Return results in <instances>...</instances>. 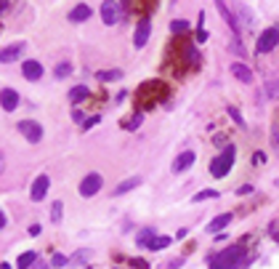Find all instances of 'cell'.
I'll use <instances>...</instances> for the list:
<instances>
[{
	"label": "cell",
	"instance_id": "obj_34",
	"mask_svg": "<svg viewBox=\"0 0 279 269\" xmlns=\"http://www.w3.org/2000/svg\"><path fill=\"white\" fill-rule=\"evenodd\" d=\"M72 118H75L77 123H85V118H83V112H80V110H75V112H72Z\"/></svg>",
	"mask_w": 279,
	"mask_h": 269
},
{
	"label": "cell",
	"instance_id": "obj_31",
	"mask_svg": "<svg viewBox=\"0 0 279 269\" xmlns=\"http://www.w3.org/2000/svg\"><path fill=\"white\" fill-rule=\"evenodd\" d=\"M138 123H141V115H133V118H130V120L125 123V126H128V131H136Z\"/></svg>",
	"mask_w": 279,
	"mask_h": 269
},
{
	"label": "cell",
	"instance_id": "obj_33",
	"mask_svg": "<svg viewBox=\"0 0 279 269\" xmlns=\"http://www.w3.org/2000/svg\"><path fill=\"white\" fill-rule=\"evenodd\" d=\"M207 40V32H205V29H199V32H197V43H205Z\"/></svg>",
	"mask_w": 279,
	"mask_h": 269
},
{
	"label": "cell",
	"instance_id": "obj_17",
	"mask_svg": "<svg viewBox=\"0 0 279 269\" xmlns=\"http://www.w3.org/2000/svg\"><path fill=\"white\" fill-rule=\"evenodd\" d=\"M215 8H218V13H221L223 19H226V24H229L231 29H237V19L231 16V11L226 8V3H223V0H215Z\"/></svg>",
	"mask_w": 279,
	"mask_h": 269
},
{
	"label": "cell",
	"instance_id": "obj_6",
	"mask_svg": "<svg viewBox=\"0 0 279 269\" xmlns=\"http://www.w3.org/2000/svg\"><path fill=\"white\" fill-rule=\"evenodd\" d=\"M101 184H104V179H101L98 173H88V176L80 181V195H83V197H93L98 189H101Z\"/></svg>",
	"mask_w": 279,
	"mask_h": 269
},
{
	"label": "cell",
	"instance_id": "obj_5",
	"mask_svg": "<svg viewBox=\"0 0 279 269\" xmlns=\"http://www.w3.org/2000/svg\"><path fill=\"white\" fill-rule=\"evenodd\" d=\"M277 43H279V29L277 27H269L266 32H263L261 37H258V53H269V51H274L277 48Z\"/></svg>",
	"mask_w": 279,
	"mask_h": 269
},
{
	"label": "cell",
	"instance_id": "obj_39",
	"mask_svg": "<svg viewBox=\"0 0 279 269\" xmlns=\"http://www.w3.org/2000/svg\"><path fill=\"white\" fill-rule=\"evenodd\" d=\"M35 269H48V264H37Z\"/></svg>",
	"mask_w": 279,
	"mask_h": 269
},
{
	"label": "cell",
	"instance_id": "obj_12",
	"mask_svg": "<svg viewBox=\"0 0 279 269\" xmlns=\"http://www.w3.org/2000/svg\"><path fill=\"white\" fill-rule=\"evenodd\" d=\"M0 107H3L5 112H13L19 107V94L13 88H3L0 91Z\"/></svg>",
	"mask_w": 279,
	"mask_h": 269
},
{
	"label": "cell",
	"instance_id": "obj_35",
	"mask_svg": "<svg viewBox=\"0 0 279 269\" xmlns=\"http://www.w3.org/2000/svg\"><path fill=\"white\" fill-rule=\"evenodd\" d=\"M96 123H98V118H91V120H85L83 126H85V128H93V126H96Z\"/></svg>",
	"mask_w": 279,
	"mask_h": 269
},
{
	"label": "cell",
	"instance_id": "obj_7",
	"mask_svg": "<svg viewBox=\"0 0 279 269\" xmlns=\"http://www.w3.org/2000/svg\"><path fill=\"white\" fill-rule=\"evenodd\" d=\"M27 51V43H11L5 48H0V64H8V61H16L24 56Z\"/></svg>",
	"mask_w": 279,
	"mask_h": 269
},
{
	"label": "cell",
	"instance_id": "obj_11",
	"mask_svg": "<svg viewBox=\"0 0 279 269\" xmlns=\"http://www.w3.org/2000/svg\"><path fill=\"white\" fill-rule=\"evenodd\" d=\"M48 187H51V179H48V176H45V173H43V176H37L35 184H32V192H29L35 203H40V200H43L45 195H48Z\"/></svg>",
	"mask_w": 279,
	"mask_h": 269
},
{
	"label": "cell",
	"instance_id": "obj_27",
	"mask_svg": "<svg viewBox=\"0 0 279 269\" xmlns=\"http://www.w3.org/2000/svg\"><path fill=\"white\" fill-rule=\"evenodd\" d=\"M152 235H154L152 229H144V232L138 235V240H136V243H138V245H146V248H149V243H152Z\"/></svg>",
	"mask_w": 279,
	"mask_h": 269
},
{
	"label": "cell",
	"instance_id": "obj_19",
	"mask_svg": "<svg viewBox=\"0 0 279 269\" xmlns=\"http://www.w3.org/2000/svg\"><path fill=\"white\" fill-rule=\"evenodd\" d=\"M35 261H37V253H35V251H27V253H21V256H19L16 267H19V269H29Z\"/></svg>",
	"mask_w": 279,
	"mask_h": 269
},
{
	"label": "cell",
	"instance_id": "obj_23",
	"mask_svg": "<svg viewBox=\"0 0 279 269\" xmlns=\"http://www.w3.org/2000/svg\"><path fill=\"white\" fill-rule=\"evenodd\" d=\"M168 245H170V237H152L149 248L152 251H162V248H168Z\"/></svg>",
	"mask_w": 279,
	"mask_h": 269
},
{
	"label": "cell",
	"instance_id": "obj_8",
	"mask_svg": "<svg viewBox=\"0 0 279 269\" xmlns=\"http://www.w3.org/2000/svg\"><path fill=\"white\" fill-rule=\"evenodd\" d=\"M101 19H104V24H109L114 27L120 21V5H117V0H104L101 3Z\"/></svg>",
	"mask_w": 279,
	"mask_h": 269
},
{
	"label": "cell",
	"instance_id": "obj_24",
	"mask_svg": "<svg viewBox=\"0 0 279 269\" xmlns=\"http://www.w3.org/2000/svg\"><path fill=\"white\" fill-rule=\"evenodd\" d=\"M122 78V72L120 70H104V72H98V80H120Z\"/></svg>",
	"mask_w": 279,
	"mask_h": 269
},
{
	"label": "cell",
	"instance_id": "obj_25",
	"mask_svg": "<svg viewBox=\"0 0 279 269\" xmlns=\"http://www.w3.org/2000/svg\"><path fill=\"white\" fill-rule=\"evenodd\" d=\"M61 211H64V205L56 200V203L51 205V221H61Z\"/></svg>",
	"mask_w": 279,
	"mask_h": 269
},
{
	"label": "cell",
	"instance_id": "obj_32",
	"mask_svg": "<svg viewBox=\"0 0 279 269\" xmlns=\"http://www.w3.org/2000/svg\"><path fill=\"white\" fill-rule=\"evenodd\" d=\"M250 192H253V187H250V184H242V187L237 189V195H250Z\"/></svg>",
	"mask_w": 279,
	"mask_h": 269
},
{
	"label": "cell",
	"instance_id": "obj_1",
	"mask_svg": "<svg viewBox=\"0 0 279 269\" xmlns=\"http://www.w3.org/2000/svg\"><path fill=\"white\" fill-rule=\"evenodd\" d=\"M245 259V248L242 245H229L226 251H221L218 256L210 261V269H239Z\"/></svg>",
	"mask_w": 279,
	"mask_h": 269
},
{
	"label": "cell",
	"instance_id": "obj_4",
	"mask_svg": "<svg viewBox=\"0 0 279 269\" xmlns=\"http://www.w3.org/2000/svg\"><path fill=\"white\" fill-rule=\"evenodd\" d=\"M16 128H19V134L24 136L29 144H37L43 139V126H40V123H35V120H21Z\"/></svg>",
	"mask_w": 279,
	"mask_h": 269
},
{
	"label": "cell",
	"instance_id": "obj_40",
	"mask_svg": "<svg viewBox=\"0 0 279 269\" xmlns=\"http://www.w3.org/2000/svg\"><path fill=\"white\" fill-rule=\"evenodd\" d=\"M277 240H279V235H277Z\"/></svg>",
	"mask_w": 279,
	"mask_h": 269
},
{
	"label": "cell",
	"instance_id": "obj_21",
	"mask_svg": "<svg viewBox=\"0 0 279 269\" xmlns=\"http://www.w3.org/2000/svg\"><path fill=\"white\" fill-rule=\"evenodd\" d=\"M93 256V251H88V248H83V251H77L72 259H69V264H85V261H88Z\"/></svg>",
	"mask_w": 279,
	"mask_h": 269
},
{
	"label": "cell",
	"instance_id": "obj_10",
	"mask_svg": "<svg viewBox=\"0 0 279 269\" xmlns=\"http://www.w3.org/2000/svg\"><path fill=\"white\" fill-rule=\"evenodd\" d=\"M194 160H197V155L191 149H186V152H181L176 160H173V173H184V171H189L191 165H194Z\"/></svg>",
	"mask_w": 279,
	"mask_h": 269
},
{
	"label": "cell",
	"instance_id": "obj_38",
	"mask_svg": "<svg viewBox=\"0 0 279 269\" xmlns=\"http://www.w3.org/2000/svg\"><path fill=\"white\" fill-rule=\"evenodd\" d=\"M3 227H5V213L0 211V229H3Z\"/></svg>",
	"mask_w": 279,
	"mask_h": 269
},
{
	"label": "cell",
	"instance_id": "obj_26",
	"mask_svg": "<svg viewBox=\"0 0 279 269\" xmlns=\"http://www.w3.org/2000/svg\"><path fill=\"white\" fill-rule=\"evenodd\" d=\"M69 264V259L64 256V253H56V256L51 259V267H56V269H61V267H67Z\"/></svg>",
	"mask_w": 279,
	"mask_h": 269
},
{
	"label": "cell",
	"instance_id": "obj_14",
	"mask_svg": "<svg viewBox=\"0 0 279 269\" xmlns=\"http://www.w3.org/2000/svg\"><path fill=\"white\" fill-rule=\"evenodd\" d=\"M91 16H93V11H91V5H85V3L75 5V8L69 11V21H88Z\"/></svg>",
	"mask_w": 279,
	"mask_h": 269
},
{
	"label": "cell",
	"instance_id": "obj_9",
	"mask_svg": "<svg viewBox=\"0 0 279 269\" xmlns=\"http://www.w3.org/2000/svg\"><path fill=\"white\" fill-rule=\"evenodd\" d=\"M149 32H152V21L149 19H138V24H136V32H133V45L136 48H144L146 40H149Z\"/></svg>",
	"mask_w": 279,
	"mask_h": 269
},
{
	"label": "cell",
	"instance_id": "obj_29",
	"mask_svg": "<svg viewBox=\"0 0 279 269\" xmlns=\"http://www.w3.org/2000/svg\"><path fill=\"white\" fill-rule=\"evenodd\" d=\"M186 27H189V21H184V19H176L173 24H170V29H173V32H186Z\"/></svg>",
	"mask_w": 279,
	"mask_h": 269
},
{
	"label": "cell",
	"instance_id": "obj_15",
	"mask_svg": "<svg viewBox=\"0 0 279 269\" xmlns=\"http://www.w3.org/2000/svg\"><path fill=\"white\" fill-rule=\"evenodd\" d=\"M231 75H234L237 80H242V83H253V72H250V67L242 64V61L231 64Z\"/></svg>",
	"mask_w": 279,
	"mask_h": 269
},
{
	"label": "cell",
	"instance_id": "obj_16",
	"mask_svg": "<svg viewBox=\"0 0 279 269\" xmlns=\"http://www.w3.org/2000/svg\"><path fill=\"white\" fill-rule=\"evenodd\" d=\"M138 184H141V176H130V179H125V181H120L117 187H114V195H128L130 189H136Z\"/></svg>",
	"mask_w": 279,
	"mask_h": 269
},
{
	"label": "cell",
	"instance_id": "obj_37",
	"mask_svg": "<svg viewBox=\"0 0 279 269\" xmlns=\"http://www.w3.org/2000/svg\"><path fill=\"white\" fill-rule=\"evenodd\" d=\"M5 171V157H3V152H0V173Z\"/></svg>",
	"mask_w": 279,
	"mask_h": 269
},
{
	"label": "cell",
	"instance_id": "obj_3",
	"mask_svg": "<svg viewBox=\"0 0 279 269\" xmlns=\"http://www.w3.org/2000/svg\"><path fill=\"white\" fill-rule=\"evenodd\" d=\"M231 165H234V147H226V149H223V155L215 157L210 163V173L215 176V179H221V176H226L231 171Z\"/></svg>",
	"mask_w": 279,
	"mask_h": 269
},
{
	"label": "cell",
	"instance_id": "obj_20",
	"mask_svg": "<svg viewBox=\"0 0 279 269\" xmlns=\"http://www.w3.org/2000/svg\"><path fill=\"white\" fill-rule=\"evenodd\" d=\"M231 221V213H223V216H218V219H213L210 224H207V229H210V232H218V229H223Z\"/></svg>",
	"mask_w": 279,
	"mask_h": 269
},
{
	"label": "cell",
	"instance_id": "obj_30",
	"mask_svg": "<svg viewBox=\"0 0 279 269\" xmlns=\"http://www.w3.org/2000/svg\"><path fill=\"white\" fill-rule=\"evenodd\" d=\"M229 115H231V120H234V123H237V126H245V120H242V115H239V112L234 110V107H229Z\"/></svg>",
	"mask_w": 279,
	"mask_h": 269
},
{
	"label": "cell",
	"instance_id": "obj_36",
	"mask_svg": "<svg viewBox=\"0 0 279 269\" xmlns=\"http://www.w3.org/2000/svg\"><path fill=\"white\" fill-rule=\"evenodd\" d=\"M29 235H40V224H32V227H29Z\"/></svg>",
	"mask_w": 279,
	"mask_h": 269
},
{
	"label": "cell",
	"instance_id": "obj_2",
	"mask_svg": "<svg viewBox=\"0 0 279 269\" xmlns=\"http://www.w3.org/2000/svg\"><path fill=\"white\" fill-rule=\"evenodd\" d=\"M157 99H165V86H162V83H144L141 91H138V104L154 107Z\"/></svg>",
	"mask_w": 279,
	"mask_h": 269
},
{
	"label": "cell",
	"instance_id": "obj_18",
	"mask_svg": "<svg viewBox=\"0 0 279 269\" xmlns=\"http://www.w3.org/2000/svg\"><path fill=\"white\" fill-rule=\"evenodd\" d=\"M88 94H91L88 86H75L72 91H69V102L77 104V102H83V99H88Z\"/></svg>",
	"mask_w": 279,
	"mask_h": 269
},
{
	"label": "cell",
	"instance_id": "obj_28",
	"mask_svg": "<svg viewBox=\"0 0 279 269\" xmlns=\"http://www.w3.org/2000/svg\"><path fill=\"white\" fill-rule=\"evenodd\" d=\"M207 197H218V192H215V189H205V192H199V195H194L191 200H194V203H199V200H207Z\"/></svg>",
	"mask_w": 279,
	"mask_h": 269
},
{
	"label": "cell",
	"instance_id": "obj_13",
	"mask_svg": "<svg viewBox=\"0 0 279 269\" xmlns=\"http://www.w3.org/2000/svg\"><path fill=\"white\" fill-rule=\"evenodd\" d=\"M21 72H24L27 80H40L43 78V64H40V61H35V59H29V61L21 64Z\"/></svg>",
	"mask_w": 279,
	"mask_h": 269
},
{
	"label": "cell",
	"instance_id": "obj_22",
	"mask_svg": "<svg viewBox=\"0 0 279 269\" xmlns=\"http://www.w3.org/2000/svg\"><path fill=\"white\" fill-rule=\"evenodd\" d=\"M53 75H56L59 80H61V78H69V75H72V64H69V61H61L56 70H53Z\"/></svg>",
	"mask_w": 279,
	"mask_h": 269
}]
</instances>
